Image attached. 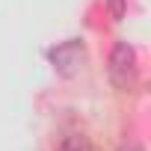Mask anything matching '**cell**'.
I'll use <instances>...</instances> for the list:
<instances>
[{
	"label": "cell",
	"instance_id": "obj_1",
	"mask_svg": "<svg viewBox=\"0 0 151 151\" xmlns=\"http://www.w3.org/2000/svg\"><path fill=\"white\" fill-rule=\"evenodd\" d=\"M50 65L59 77H74L83 65H86V47L80 39H68L50 50Z\"/></svg>",
	"mask_w": 151,
	"mask_h": 151
},
{
	"label": "cell",
	"instance_id": "obj_2",
	"mask_svg": "<svg viewBox=\"0 0 151 151\" xmlns=\"http://www.w3.org/2000/svg\"><path fill=\"white\" fill-rule=\"evenodd\" d=\"M110 77L119 89H130L136 80V53L127 42H119L110 56Z\"/></svg>",
	"mask_w": 151,
	"mask_h": 151
},
{
	"label": "cell",
	"instance_id": "obj_3",
	"mask_svg": "<svg viewBox=\"0 0 151 151\" xmlns=\"http://www.w3.org/2000/svg\"><path fill=\"white\" fill-rule=\"evenodd\" d=\"M56 151H89V142H86L83 136L74 133V136H65V139H62V145H59Z\"/></svg>",
	"mask_w": 151,
	"mask_h": 151
},
{
	"label": "cell",
	"instance_id": "obj_4",
	"mask_svg": "<svg viewBox=\"0 0 151 151\" xmlns=\"http://www.w3.org/2000/svg\"><path fill=\"white\" fill-rule=\"evenodd\" d=\"M107 3H110L113 18H124V0H107Z\"/></svg>",
	"mask_w": 151,
	"mask_h": 151
}]
</instances>
